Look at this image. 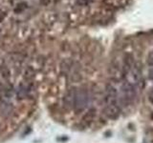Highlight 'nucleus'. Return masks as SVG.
Here are the masks:
<instances>
[{
  "instance_id": "f257e3e1",
  "label": "nucleus",
  "mask_w": 153,
  "mask_h": 143,
  "mask_svg": "<svg viewBox=\"0 0 153 143\" xmlns=\"http://www.w3.org/2000/svg\"><path fill=\"white\" fill-rule=\"evenodd\" d=\"M137 97V89L130 84L126 79H123V82L120 89V93H118V101L119 105H123L124 107L130 106L136 100Z\"/></svg>"
},
{
  "instance_id": "f03ea898",
  "label": "nucleus",
  "mask_w": 153,
  "mask_h": 143,
  "mask_svg": "<svg viewBox=\"0 0 153 143\" xmlns=\"http://www.w3.org/2000/svg\"><path fill=\"white\" fill-rule=\"evenodd\" d=\"M89 99L90 97H89V93L87 90L83 88L76 90L75 105H74V110L76 114H80L84 111L86 107L88 106Z\"/></svg>"
},
{
  "instance_id": "7ed1b4c3",
  "label": "nucleus",
  "mask_w": 153,
  "mask_h": 143,
  "mask_svg": "<svg viewBox=\"0 0 153 143\" xmlns=\"http://www.w3.org/2000/svg\"><path fill=\"white\" fill-rule=\"evenodd\" d=\"M76 88H71L66 92L64 94L63 99V106L67 110H72L74 109V105H75V99H76Z\"/></svg>"
},
{
  "instance_id": "20e7f679",
  "label": "nucleus",
  "mask_w": 153,
  "mask_h": 143,
  "mask_svg": "<svg viewBox=\"0 0 153 143\" xmlns=\"http://www.w3.org/2000/svg\"><path fill=\"white\" fill-rule=\"evenodd\" d=\"M103 114L110 119H117L121 114L120 106L118 105H105L103 108Z\"/></svg>"
},
{
  "instance_id": "39448f33",
  "label": "nucleus",
  "mask_w": 153,
  "mask_h": 143,
  "mask_svg": "<svg viewBox=\"0 0 153 143\" xmlns=\"http://www.w3.org/2000/svg\"><path fill=\"white\" fill-rule=\"evenodd\" d=\"M13 113V106L12 103L2 101L0 103V116L2 118H9Z\"/></svg>"
},
{
  "instance_id": "423d86ee",
  "label": "nucleus",
  "mask_w": 153,
  "mask_h": 143,
  "mask_svg": "<svg viewBox=\"0 0 153 143\" xmlns=\"http://www.w3.org/2000/svg\"><path fill=\"white\" fill-rule=\"evenodd\" d=\"M95 116H96V109L91 108V109H89L88 111L85 113V114L82 117V121L85 122V123L92 122L94 120V118H95Z\"/></svg>"
},
{
  "instance_id": "0eeeda50",
  "label": "nucleus",
  "mask_w": 153,
  "mask_h": 143,
  "mask_svg": "<svg viewBox=\"0 0 153 143\" xmlns=\"http://www.w3.org/2000/svg\"><path fill=\"white\" fill-rule=\"evenodd\" d=\"M35 74H36L35 70H33L32 67H28V68L24 71L23 77L26 81H31L33 79V77H35Z\"/></svg>"
},
{
  "instance_id": "6e6552de",
  "label": "nucleus",
  "mask_w": 153,
  "mask_h": 143,
  "mask_svg": "<svg viewBox=\"0 0 153 143\" xmlns=\"http://www.w3.org/2000/svg\"><path fill=\"white\" fill-rule=\"evenodd\" d=\"M0 74L6 80H9L11 78V71L6 65H0Z\"/></svg>"
},
{
  "instance_id": "1a4fd4ad",
  "label": "nucleus",
  "mask_w": 153,
  "mask_h": 143,
  "mask_svg": "<svg viewBox=\"0 0 153 143\" xmlns=\"http://www.w3.org/2000/svg\"><path fill=\"white\" fill-rule=\"evenodd\" d=\"M29 92V90H28V87H26L25 85H21V86H19V88L17 90V97L18 98H24L27 95Z\"/></svg>"
},
{
  "instance_id": "9d476101",
  "label": "nucleus",
  "mask_w": 153,
  "mask_h": 143,
  "mask_svg": "<svg viewBox=\"0 0 153 143\" xmlns=\"http://www.w3.org/2000/svg\"><path fill=\"white\" fill-rule=\"evenodd\" d=\"M25 9H26V3L25 2H22V3H19L17 5L16 8L14 9V12H16V13H21Z\"/></svg>"
},
{
  "instance_id": "9b49d317",
  "label": "nucleus",
  "mask_w": 153,
  "mask_h": 143,
  "mask_svg": "<svg viewBox=\"0 0 153 143\" xmlns=\"http://www.w3.org/2000/svg\"><path fill=\"white\" fill-rule=\"evenodd\" d=\"M148 98H149V101L153 104V88L151 89V91L149 92V94H148Z\"/></svg>"
},
{
  "instance_id": "f8f14e48",
  "label": "nucleus",
  "mask_w": 153,
  "mask_h": 143,
  "mask_svg": "<svg viewBox=\"0 0 153 143\" xmlns=\"http://www.w3.org/2000/svg\"><path fill=\"white\" fill-rule=\"evenodd\" d=\"M3 17H4V13H3L2 12H0V21L2 20V19H3Z\"/></svg>"
}]
</instances>
